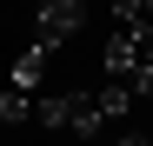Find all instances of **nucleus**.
<instances>
[{
  "instance_id": "f257e3e1",
  "label": "nucleus",
  "mask_w": 153,
  "mask_h": 146,
  "mask_svg": "<svg viewBox=\"0 0 153 146\" xmlns=\"http://www.w3.org/2000/svg\"><path fill=\"white\" fill-rule=\"evenodd\" d=\"M33 119H40L47 133H80V139H100L107 106H100V93H47Z\"/></svg>"
},
{
  "instance_id": "6e6552de",
  "label": "nucleus",
  "mask_w": 153,
  "mask_h": 146,
  "mask_svg": "<svg viewBox=\"0 0 153 146\" xmlns=\"http://www.w3.org/2000/svg\"><path fill=\"white\" fill-rule=\"evenodd\" d=\"M93 146H153L146 133H113V139H93Z\"/></svg>"
},
{
  "instance_id": "39448f33",
  "label": "nucleus",
  "mask_w": 153,
  "mask_h": 146,
  "mask_svg": "<svg viewBox=\"0 0 153 146\" xmlns=\"http://www.w3.org/2000/svg\"><path fill=\"white\" fill-rule=\"evenodd\" d=\"M133 100H140V93L126 86V80H107V93H100V106H107V119H126V113H133Z\"/></svg>"
},
{
  "instance_id": "423d86ee",
  "label": "nucleus",
  "mask_w": 153,
  "mask_h": 146,
  "mask_svg": "<svg viewBox=\"0 0 153 146\" xmlns=\"http://www.w3.org/2000/svg\"><path fill=\"white\" fill-rule=\"evenodd\" d=\"M113 20H153V0H113Z\"/></svg>"
},
{
  "instance_id": "f03ea898",
  "label": "nucleus",
  "mask_w": 153,
  "mask_h": 146,
  "mask_svg": "<svg viewBox=\"0 0 153 146\" xmlns=\"http://www.w3.org/2000/svg\"><path fill=\"white\" fill-rule=\"evenodd\" d=\"M87 27V0H40L33 7V40L40 46H60Z\"/></svg>"
},
{
  "instance_id": "20e7f679",
  "label": "nucleus",
  "mask_w": 153,
  "mask_h": 146,
  "mask_svg": "<svg viewBox=\"0 0 153 146\" xmlns=\"http://www.w3.org/2000/svg\"><path fill=\"white\" fill-rule=\"evenodd\" d=\"M27 113H40V100H33V93H20V86H7V93H0V126H20Z\"/></svg>"
},
{
  "instance_id": "0eeeda50",
  "label": "nucleus",
  "mask_w": 153,
  "mask_h": 146,
  "mask_svg": "<svg viewBox=\"0 0 153 146\" xmlns=\"http://www.w3.org/2000/svg\"><path fill=\"white\" fill-rule=\"evenodd\" d=\"M126 86H133L140 100H153V66H133V73H126Z\"/></svg>"
},
{
  "instance_id": "7ed1b4c3",
  "label": "nucleus",
  "mask_w": 153,
  "mask_h": 146,
  "mask_svg": "<svg viewBox=\"0 0 153 146\" xmlns=\"http://www.w3.org/2000/svg\"><path fill=\"white\" fill-rule=\"evenodd\" d=\"M47 53H53V46H40V40H33L27 53L13 60V80H7V86H20V93H33V86H40V73H47Z\"/></svg>"
}]
</instances>
